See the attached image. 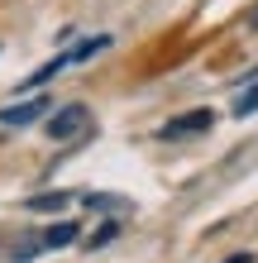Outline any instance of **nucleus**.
I'll return each instance as SVG.
<instances>
[{"instance_id": "7ed1b4c3", "label": "nucleus", "mask_w": 258, "mask_h": 263, "mask_svg": "<svg viewBox=\"0 0 258 263\" xmlns=\"http://www.w3.org/2000/svg\"><path fill=\"white\" fill-rule=\"evenodd\" d=\"M215 125V110H187V115H177L163 125V139H182V134H201Z\"/></svg>"}, {"instance_id": "9d476101", "label": "nucleus", "mask_w": 258, "mask_h": 263, "mask_svg": "<svg viewBox=\"0 0 258 263\" xmlns=\"http://www.w3.org/2000/svg\"><path fill=\"white\" fill-rule=\"evenodd\" d=\"M225 263H253V254H230Z\"/></svg>"}, {"instance_id": "39448f33", "label": "nucleus", "mask_w": 258, "mask_h": 263, "mask_svg": "<svg viewBox=\"0 0 258 263\" xmlns=\"http://www.w3.org/2000/svg\"><path fill=\"white\" fill-rule=\"evenodd\" d=\"M101 48H110V34H96V39H82L77 48H67V58H72V67H77V63H86V58H96Z\"/></svg>"}, {"instance_id": "6e6552de", "label": "nucleus", "mask_w": 258, "mask_h": 263, "mask_svg": "<svg viewBox=\"0 0 258 263\" xmlns=\"http://www.w3.org/2000/svg\"><path fill=\"white\" fill-rule=\"evenodd\" d=\"M43 254V235H34V239H24L19 249H14V263H29V258H38Z\"/></svg>"}, {"instance_id": "f257e3e1", "label": "nucleus", "mask_w": 258, "mask_h": 263, "mask_svg": "<svg viewBox=\"0 0 258 263\" xmlns=\"http://www.w3.org/2000/svg\"><path fill=\"white\" fill-rule=\"evenodd\" d=\"M82 134H91V110H86L82 101H72V105H63V110H53V120H48V139L67 144V139H82Z\"/></svg>"}, {"instance_id": "9b49d317", "label": "nucleus", "mask_w": 258, "mask_h": 263, "mask_svg": "<svg viewBox=\"0 0 258 263\" xmlns=\"http://www.w3.org/2000/svg\"><path fill=\"white\" fill-rule=\"evenodd\" d=\"M249 24H253V29H258V5H253V14H249Z\"/></svg>"}, {"instance_id": "f03ea898", "label": "nucleus", "mask_w": 258, "mask_h": 263, "mask_svg": "<svg viewBox=\"0 0 258 263\" xmlns=\"http://www.w3.org/2000/svg\"><path fill=\"white\" fill-rule=\"evenodd\" d=\"M48 110H53L48 96H29V101H19V105H5V110H0V125H34V120L48 115Z\"/></svg>"}, {"instance_id": "0eeeda50", "label": "nucleus", "mask_w": 258, "mask_h": 263, "mask_svg": "<svg viewBox=\"0 0 258 263\" xmlns=\"http://www.w3.org/2000/svg\"><path fill=\"white\" fill-rule=\"evenodd\" d=\"M67 192H48V196H34V201H29V211H63L67 206Z\"/></svg>"}, {"instance_id": "1a4fd4ad", "label": "nucleus", "mask_w": 258, "mask_h": 263, "mask_svg": "<svg viewBox=\"0 0 258 263\" xmlns=\"http://www.w3.org/2000/svg\"><path fill=\"white\" fill-rule=\"evenodd\" d=\"M253 110H258V82H253V86L244 91V96L234 101V115H253Z\"/></svg>"}, {"instance_id": "20e7f679", "label": "nucleus", "mask_w": 258, "mask_h": 263, "mask_svg": "<svg viewBox=\"0 0 258 263\" xmlns=\"http://www.w3.org/2000/svg\"><path fill=\"white\" fill-rule=\"evenodd\" d=\"M77 220H57V225H48L43 230V249H67V244H77Z\"/></svg>"}, {"instance_id": "423d86ee", "label": "nucleus", "mask_w": 258, "mask_h": 263, "mask_svg": "<svg viewBox=\"0 0 258 263\" xmlns=\"http://www.w3.org/2000/svg\"><path fill=\"white\" fill-rule=\"evenodd\" d=\"M63 67H72V58H67V53H57L53 63H43V67H38V72H34V77H29V82H24V91H29V86H43V82H48V77H57Z\"/></svg>"}]
</instances>
